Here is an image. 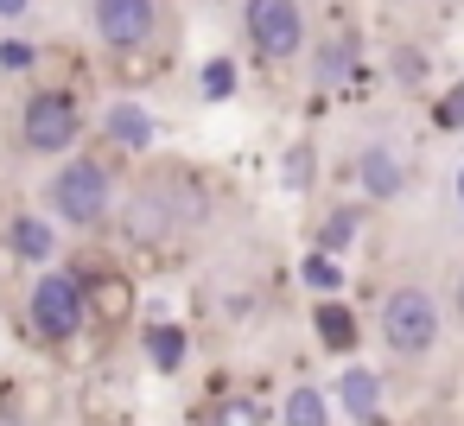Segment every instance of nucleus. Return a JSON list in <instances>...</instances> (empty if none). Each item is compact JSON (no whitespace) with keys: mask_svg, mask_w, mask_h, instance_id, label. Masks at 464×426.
<instances>
[{"mask_svg":"<svg viewBox=\"0 0 464 426\" xmlns=\"http://www.w3.org/2000/svg\"><path fill=\"white\" fill-rule=\"evenodd\" d=\"M140 356H147V369H153V375H179V369H185V356H191L185 324H147V331H140Z\"/></svg>","mask_w":464,"mask_h":426,"instance_id":"17","label":"nucleus"},{"mask_svg":"<svg viewBox=\"0 0 464 426\" xmlns=\"http://www.w3.org/2000/svg\"><path fill=\"white\" fill-rule=\"evenodd\" d=\"M362 229H369V204H362V198H350V204H331V210H324V223H318V236H312V248L343 261V255L362 242Z\"/></svg>","mask_w":464,"mask_h":426,"instance_id":"14","label":"nucleus"},{"mask_svg":"<svg viewBox=\"0 0 464 426\" xmlns=\"http://www.w3.org/2000/svg\"><path fill=\"white\" fill-rule=\"evenodd\" d=\"M305 58H312V83L318 90H343L356 71H362V45L350 39V33H312V45H305Z\"/></svg>","mask_w":464,"mask_h":426,"instance_id":"12","label":"nucleus"},{"mask_svg":"<svg viewBox=\"0 0 464 426\" xmlns=\"http://www.w3.org/2000/svg\"><path fill=\"white\" fill-rule=\"evenodd\" d=\"M14 134H20V153H33V160H71L77 147H83V134H90V109L77 102V90H64V83H39V90H26V102H20V115H14Z\"/></svg>","mask_w":464,"mask_h":426,"instance_id":"4","label":"nucleus"},{"mask_svg":"<svg viewBox=\"0 0 464 426\" xmlns=\"http://www.w3.org/2000/svg\"><path fill=\"white\" fill-rule=\"evenodd\" d=\"M375 337L394 363H426L439 344H445V305L432 286L420 280H394L375 305Z\"/></svg>","mask_w":464,"mask_h":426,"instance_id":"3","label":"nucleus"},{"mask_svg":"<svg viewBox=\"0 0 464 426\" xmlns=\"http://www.w3.org/2000/svg\"><path fill=\"white\" fill-rule=\"evenodd\" d=\"M331 394L318 388V382H293L286 394H280V407H274V426H331Z\"/></svg>","mask_w":464,"mask_h":426,"instance_id":"16","label":"nucleus"},{"mask_svg":"<svg viewBox=\"0 0 464 426\" xmlns=\"http://www.w3.org/2000/svg\"><path fill=\"white\" fill-rule=\"evenodd\" d=\"M299 280H305V293H312V299H343V286H350L343 261H337V255H318V248H305V255H299Z\"/></svg>","mask_w":464,"mask_h":426,"instance_id":"20","label":"nucleus"},{"mask_svg":"<svg viewBox=\"0 0 464 426\" xmlns=\"http://www.w3.org/2000/svg\"><path fill=\"white\" fill-rule=\"evenodd\" d=\"M242 45L255 64H299L312 45V14L305 0H242L236 7Z\"/></svg>","mask_w":464,"mask_h":426,"instance_id":"6","label":"nucleus"},{"mask_svg":"<svg viewBox=\"0 0 464 426\" xmlns=\"http://www.w3.org/2000/svg\"><path fill=\"white\" fill-rule=\"evenodd\" d=\"M451 204H458V217H464V160L451 166Z\"/></svg>","mask_w":464,"mask_h":426,"instance_id":"29","label":"nucleus"},{"mask_svg":"<svg viewBox=\"0 0 464 426\" xmlns=\"http://www.w3.org/2000/svg\"><path fill=\"white\" fill-rule=\"evenodd\" d=\"M312 179H318V153H312V140H293L286 160H280V185L286 191H305Z\"/></svg>","mask_w":464,"mask_h":426,"instance_id":"22","label":"nucleus"},{"mask_svg":"<svg viewBox=\"0 0 464 426\" xmlns=\"http://www.w3.org/2000/svg\"><path fill=\"white\" fill-rule=\"evenodd\" d=\"M312 331H318V344L331 356H350L362 344V312L343 305V299H312Z\"/></svg>","mask_w":464,"mask_h":426,"instance_id":"15","label":"nucleus"},{"mask_svg":"<svg viewBox=\"0 0 464 426\" xmlns=\"http://www.w3.org/2000/svg\"><path fill=\"white\" fill-rule=\"evenodd\" d=\"M166 26V0H90V33L109 58L153 52Z\"/></svg>","mask_w":464,"mask_h":426,"instance_id":"7","label":"nucleus"},{"mask_svg":"<svg viewBox=\"0 0 464 426\" xmlns=\"http://www.w3.org/2000/svg\"><path fill=\"white\" fill-rule=\"evenodd\" d=\"M198 217H204V198L191 191L185 172H140V179L121 191V204H115L121 236L140 242V248H172Z\"/></svg>","mask_w":464,"mask_h":426,"instance_id":"1","label":"nucleus"},{"mask_svg":"<svg viewBox=\"0 0 464 426\" xmlns=\"http://www.w3.org/2000/svg\"><path fill=\"white\" fill-rule=\"evenodd\" d=\"M33 64H39V52H33L26 39H0V71L20 77V71H33Z\"/></svg>","mask_w":464,"mask_h":426,"instance_id":"25","label":"nucleus"},{"mask_svg":"<svg viewBox=\"0 0 464 426\" xmlns=\"http://www.w3.org/2000/svg\"><path fill=\"white\" fill-rule=\"evenodd\" d=\"M96 128H102V140H109L115 153H147V147L160 140L153 109H147V102H134V96H115V102L96 115Z\"/></svg>","mask_w":464,"mask_h":426,"instance_id":"11","label":"nucleus"},{"mask_svg":"<svg viewBox=\"0 0 464 426\" xmlns=\"http://www.w3.org/2000/svg\"><path fill=\"white\" fill-rule=\"evenodd\" d=\"M7 255L20 267H52L58 261V223L45 210H14L7 217Z\"/></svg>","mask_w":464,"mask_h":426,"instance_id":"13","label":"nucleus"},{"mask_svg":"<svg viewBox=\"0 0 464 426\" xmlns=\"http://www.w3.org/2000/svg\"><path fill=\"white\" fill-rule=\"evenodd\" d=\"M39 204H45V217H52L58 229L96 236V229L115 217V204H121V172H115L102 153H83V147H77L71 160H58V172L45 179Z\"/></svg>","mask_w":464,"mask_h":426,"instance_id":"2","label":"nucleus"},{"mask_svg":"<svg viewBox=\"0 0 464 426\" xmlns=\"http://www.w3.org/2000/svg\"><path fill=\"white\" fill-rule=\"evenodd\" d=\"M0 426H14V382L0 375Z\"/></svg>","mask_w":464,"mask_h":426,"instance_id":"28","label":"nucleus"},{"mask_svg":"<svg viewBox=\"0 0 464 426\" xmlns=\"http://www.w3.org/2000/svg\"><path fill=\"white\" fill-rule=\"evenodd\" d=\"M204 426H274V407H267L261 394H248V388H229V394L210 401Z\"/></svg>","mask_w":464,"mask_h":426,"instance_id":"19","label":"nucleus"},{"mask_svg":"<svg viewBox=\"0 0 464 426\" xmlns=\"http://www.w3.org/2000/svg\"><path fill=\"white\" fill-rule=\"evenodd\" d=\"M83 420H90V426H121V420H128V394H121L115 382L90 375V382H83Z\"/></svg>","mask_w":464,"mask_h":426,"instance_id":"21","label":"nucleus"},{"mask_svg":"<svg viewBox=\"0 0 464 426\" xmlns=\"http://www.w3.org/2000/svg\"><path fill=\"white\" fill-rule=\"evenodd\" d=\"M451 312H458V324H464V261L451 267Z\"/></svg>","mask_w":464,"mask_h":426,"instance_id":"27","label":"nucleus"},{"mask_svg":"<svg viewBox=\"0 0 464 426\" xmlns=\"http://www.w3.org/2000/svg\"><path fill=\"white\" fill-rule=\"evenodd\" d=\"M350 179H356V198L375 210V204H394L407 185H413V160L394 147V140H362L350 153Z\"/></svg>","mask_w":464,"mask_h":426,"instance_id":"9","label":"nucleus"},{"mask_svg":"<svg viewBox=\"0 0 464 426\" xmlns=\"http://www.w3.org/2000/svg\"><path fill=\"white\" fill-rule=\"evenodd\" d=\"M26 324H33V337L52 344V350H71V344L90 331L83 280H77L71 261H52V267L33 274V286H26Z\"/></svg>","mask_w":464,"mask_h":426,"instance_id":"5","label":"nucleus"},{"mask_svg":"<svg viewBox=\"0 0 464 426\" xmlns=\"http://www.w3.org/2000/svg\"><path fill=\"white\" fill-rule=\"evenodd\" d=\"M77 267V280H83V305H90V331H128L134 318H140V286H134V274L128 267H115V261H71Z\"/></svg>","mask_w":464,"mask_h":426,"instance_id":"8","label":"nucleus"},{"mask_svg":"<svg viewBox=\"0 0 464 426\" xmlns=\"http://www.w3.org/2000/svg\"><path fill=\"white\" fill-rule=\"evenodd\" d=\"M33 7H39V0H0V26H20Z\"/></svg>","mask_w":464,"mask_h":426,"instance_id":"26","label":"nucleus"},{"mask_svg":"<svg viewBox=\"0 0 464 426\" xmlns=\"http://www.w3.org/2000/svg\"><path fill=\"white\" fill-rule=\"evenodd\" d=\"M382 71H388L394 90H426V83H432V52L413 45V39H394L388 58H382Z\"/></svg>","mask_w":464,"mask_h":426,"instance_id":"18","label":"nucleus"},{"mask_svg":"<svg viewBox=\"0 0 464 426\" xmlns=\"http://www.w3.org/2000/svg\"><path fill=\"white\" fill-rule=\"evenodd\" d=\"M331 401L350 413V426H382V413H388V382H382L369 363H343Z\"/></svg>","mask_w":464,"mask_h":426,"instance_id":"10","label":"nucleus"},{"mask_svg":"<svg viewBox=\"0 0 464 426\" xmlns=\"http://www.w3.org/2000/svg\"><path fill=\"white\" fill-rule=\"evenodd\" d=\"M198 96H204V102H229V96H236V58H210V64L198 71Z\"/></svg>","mask_w":464,"mask_h":426,"instance_id":"23","label":"nucleus"},{"mask_svg":"<svg viewBox=\"0 0 464 426\" xmlns=\"http://www.w3.org/2000/svg\"><path fill=\"white\" fill-rule=\"evenodd\" d=\"M432 128H439V134H464V77L432 102Z\"/></svg>","mask_w":464,"mask_h":426,"instance_id":"24","label":"nucleus"}]
</instances>
